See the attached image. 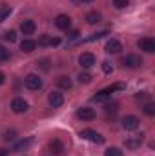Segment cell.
I'll use <instances>...</instances> for the list:
<instances>
[{
    "label": "cell",
    "instance_id": "cell-8",
    "mask_svg": "<svg viewBox=\"0 0 155 156\" xmlns=\"http://www.w3.org/2000/svg\"><path fill=\"white\" fill-rule=\"evenodd\" d=\"M137 45H139V49H142L144 53H153V51H155V40L150 38V37H146V38H141Z\"/></svg>",
    "mask_w": 155,
    "mask_h": 156
},
{
    "label": "cell",
    "instance_id": "cell-4",
    "mask_svg": "<svg viewBox=\"0 0 155 156\" xmlns=\"http://www.w3.org/2000/svg\"><path fill=\"white\" fill-rule=\"evenodd\" d=\"M120 64H122L124 67H131V69H135V67H139L142 62H141V58H139L137 55H126V56L120 60Z\"/></svg>",
    "mask_w": 155,
    "mask_h": 156
},
{
    "label": "cell",
    "instance_id": "cell-31",
    "mask_svg": "<svg viewBox=\"0 0 155 156\" xmlns=\"http://www.w3.org/2000/svg\"><path fill=\"white\" fill-rule=\"evenodd\" d=\"M40 64V67L42 69H47V60H40V62H37V66Z\"/></svg>",
    "mask_w": 155,
    "mask_h": 156
},
{
    "label": "cell",
    "instance_id": "cell-23",
    "mask_svg": "<svg viewBox=\"0 0 155 156\" xmlns=\"http://www.w3.org/2000/svg\"><path fill=\"white\" fill-rule=\"evenodd\" d=\"M31 145V140L28 138V140H22V142H18L17 145H15V151H22V149H26V147H29Z\"/></svg>",
    "mask_w": 155,
    "mask_h": 156
},
{
    "label": "cell",
    "instance_id": "cell-34",
    "mask_svg": "<svg viewBox=\"0 0 155 156\" xmlns=\"http://www.w3.org/2000/svg\"><path fill=\"white\" fill-rule=\"evenodd\" d=\"M82 4H89V2H93V0H80Z\"/></svg>",
    "mask_w": 155,
    "mask_h": 156
},
{
    "label": "cell",
    "instance_id": "cell-5",
    "mask_svg": "<svg viewBox=\"0 0 155 156\" xmlns=\"http://www.w3.org/2000/svg\"><path fill=\"white\" fill-rule=\"evenodd\" d=\"M122 127L126 131H135L139 127V118L133 116V115H128V116L122 118Z\"/></svg>",
    "mask_w": 155,
    "mask_h": 156
},
{
    "label": "cell",
    "instance_id": "cell-9",
    "mask_svg": "<svg viewBox=\"0 0 155 156\" xmlns=\"http://www.w3.org/2000/svg\"><path fill=\"white\" fill-rule=\"evenodd\" d=\"M95 116H97V113H95L91 107H80L77 111V118L84 120V122H89V120H93Z\"/></svg>",
    "mask_w": 155,
    "mask_h": 156
},
{
    "label": "cell",
    "instance_id": "cell-7",
    "mask_svg": "<svg viewBox=\"0 0 155 156\" xmlns=\"http://www.w3.org/2000/svg\"><path fill=\"white\" fill-rule=\"evenodd\" d=\"M47 102H49L51 107H60V105L64 104V96H62V93H59V91H51L49 96H47Z\"/></svg>",
    "mask_w": 155,
    "mask_h": 156
},
{
    "label": "cell",
    "instance_id": "cell-29",
    "mask_svg": "<svg viewBox=\"0 0 155 156\" xmlns=\"http://www.w3.org/2000/svg\"><path fill=\"white\" fill-rule=\"evenodd\" d=\"M102 71H104V73H106V75H110V73H112V71H113V67H112V64H110V62H106V60H104V62H102Z\"/></svg>",
    "mask_w": 155,
    "mask_h": 156
},
{
    "label": "cell",
    "instance_id": "cell-26",
    "mask_svg": "<svg viewBox=\"0 0 155 156\" xmlns=\"http://www.w3.org/2000/svg\"><path fill=\"white\" fill-rule=\"evenodd\" d=\"M4 40L15 42V40H17V33H15V31H6V33H4Z\"/></svg>",
    "mask_w": 155,
    "mask_h": 156
},
{
    "label": "cell",
    "instance_id": "cell-21",
    "mask_svg": "<svg viewBox=\"0 0 155 156\" xmlns=\"http://www.w3.org/2000/svg\"><path fill=\"white\" fill-rule=\"evenodd\" d=\"M108 35V31H99V33H93L91 37H88V38H84V42H91V40H99L102 38V37H106Z\"/></svg>",
    "mask_w": 155,
    "mask_h": 156
},
{
    "label": "cell",
    "instance_id": "cell-17",
    "mask_svg": "<svg viewBox=\"0 0 155 156\" xmlns=\"http://www.w3.org/2000/svg\"><path fill=\"white\" fill-rule=\"evenodd\" d=\"M141 144H142V134H141V136H135V138L126 140V147H128V149H139V147H141Z\"/></svg>",
    "mask_w": 155,
    "mask_h": 156
},
{
    "label": "cell",
    "instance_id": "cell-1",
    "mask_svg": "<svg viewBox=\"0 0 155 156\" xmlns=\"http://www.w3.org/2000/svg\"><path fill=\"white\" fill-rule=\"evenodd\" d=\"M80 138H82V140H88V142H93V144H104V136L99 134V133L93 131V129H84V131H80Z\"/></svg>",
    "mask_w": 155,
    "mask_h": 156
},
{
    "label": "cell",
    "instance_id": "cell-18",
    "mask_svg": "<svg viewBox=\"0 0 155 156\" xmlns=\"http://www.w3.org/2000/svg\"><path fill=\"white\" fill-rule=\"evenodd\" d=\"M57 85H59L60 89H71L73 83H71V80L68 76H59L57 78Z\"/></svg>",
    "mask_w": 155,
    "mask_h": 156
},
{
    "label": "cell",
    "instance_id": "cell-15",
    "mask_svg": "<svg viewBox=\"0 0 155 156\" xmlns=\"http://www.w3.org/2000/svg\"><path fill=\"white\" fill-rule=\"evenodd\" d=\"M60 44V38H51V37H47V35H42L39 38V45H59Z\"/></svg>",
    "mask_w": 155,
    "mask_h": 156
},
{
    "label": "cell",
    "instance_id": "cell-20",
    "mask_svg": "<svg viewBox=\"0 0 155 156\" xmlns=\"http://www.w3.org/2000/svg\"><path fill=\"white\" fill-rule=\"evenodd\" d=\"M9 13H11V7L7 4H0V22H4L9 16Z\"/></svg>",
    "mask_w": 155,
    "mask_h": 156
},
{
    "label": "cell",
    "instance_id": "cell-6",
    "mask_svg": "<svg viewBox=\"0 0 155 156\" xmlns=\"http://www.w3.org/2000/svg\"><path fill=\"white\" fill-rule=\"evenodd\" d=\"M55 26H57L59 29H62V31H68V29L71 27V18H70L68 15H59V16L55 18Z\"/></svg>",
    "mask_w": 155,
    "mask_h": 156
},
{
    "label": "cell",
    "instance_id": "cell-3",
    "mask_svg": "<svg viewBox=\"0 0 155 156\" xmlns=\"http://www.w3.org/2000/svg\"><path fill=\"white\" fill-rule=\"evenodd\" d=\"M78 64H80V67H84V69L93 67V66H95V55H91V53H82V55L78 56Z\"/></svg>",
    "mask_w": 155,
    "mask_h": 156
},
{
    "label": "cell",
    "instance_id": "cell-25",
    "mask_svg": "<svg viewBox=\"0 0 155 156\" xmlns=\"http://www.w3.org/2000/svg\"><path fill=\"white\" fill-rule=\"evenodd\" d=\"M78 82H80V83H89V82H91V75H89V73H80V75H78Z\"/></svg>",
    "mask_w": 155,
    "mask_h": 156
},
{
    "label": "cell",
    "instance_id": "cell-30",
    "mask_svg": "<svg viewBox=\"0 0 155 156\" xmlns=\"http://www.w3.org/2000/svg\"><path fill=\"white\" fill-rule=\"evenodd\" d=\"M15 134H17L15 131H6V133H4V140H6V142H11V140H15Z\"/></svg>",
    "mask_w": 155,
    "mask_h": 156
},
{
    "label": "cell",
    "instance_id": "cell-10",
    "mask_svg": "<svg viewBox=\"0 0 155 156\" xmlns=\"http://www.w3.org/2000/svg\"><path fill=\"white\" fill-rule=\"evenodd\" d=\"M11 109H13L15 113H26V111H28V102H26L24 98H15V100L11 102Z\"/></svg>",
    "mask_w": 155,
    "mask_h": 156
},
{
    "label": "cell",
    "instance_id": "cell-28",
    "mask_svg": "<svg viewBox=\"0 0 155 156\" xmlns=\"http://www.w3.org/2000/svg\"><path fill=\"white\" fill-rule=\"evenodd\" d=\"M144 113L150 115V116H153L155 115V105L153 104H146V105H144Z\"/></svg>",
    "mask_w": 155,
    "mask_h": 156
},
{
    "label": "cell",
    "instance_id": "cell-16",
    "mask_svg": "<svg viewBox=\"0 0 155 156\" xmlns=\"http://www.w3.org/2000/svg\"><path fill=\"white\" fill-rule=\"evenodd\" d=\"M126 85L124 83H113V85H110V87H106V89H102V91H99V93H102V94H106V96H112V93H115V91H120V89H124Z\"/></svg>",
    "mask_w": 155,
    "mask_h": 156
},
{
    "label": "cell",
    "instance_id": "cell-2",
    "mask_svg": "<svg viewBox=\"0 0 155 156\" xmlns=\"http://www.w3.org/2000/svg\"><path fill=\"white\" fill-rule=\"evenodd\" d=\"M24 83H26V87L29 91H39L42 87V78L39 75H35V73H29L28 76L24 78Z\"/></svg>",
    "mask_w": 155,
    "mask_h": 156
},
{
    "label": "cell",
    "instance_id": "cell-22",
    "mask_svg": "<svg viewBox=\"0 0 155 156\" xmlns=\"http://www.w3.org/2000/svg\"><path fill=\"white\" fill-rule=\"evenodd\" d=\"M104 156H122V151L119 147H110V149H106Z\"/></svg>",
    "mask_w": 155,
    "mask_h": 156
},
{
    "label": "cell",
    "instance_id": "cell-12",
    "mask_svg": "<svg viewBox=\"0 0 155 156\" xmlns=\"http://www.w3.org/2000/svg\"><path fill=\"white\" fill-rule=\"evenodd\" d=\"M47 149H49L53 154H60V153L64 151V145H62L60 140H51V142L47 144Z\"/></svg>",
    "mask_w": 155,
    "mask_h": 156
},
{
    "label": "cell",
    "instance_id": "cell-14",
    "mask_svg": "<svg viewBox=\"0 0 155 156\" xmlns=\"http://www.w3.org/2000/svg\"><path fill=\"white\" fill-rule=\"evenodd\" d=\"M120 49H122V45H120L119 40H110V42L106 44V53L117 55V53H120Z\"/></svg>",
    "mask_w": 155,
    "mask_h": 156
},
{
    "label": "cell",
    "instance_id": "cell-33",
    "mask_svg": "<svg viewBox=\"0 0 155 156\" xmlns=\"http://www.w3.org/2000/svg\"><path fill=\"white\" fill-rule=\"evenodd\" d=\"M7 153H9V151H6V149H0V156H6Z\"/></svg>",
    "mask_w": 155,
    "mask_h": 156
},
{
    "label": "cell",
    "instance_id": "cell-32",
    "mask_svg": "<svg viewBox=\"0 0 155 156\" xmlns=\"http://www.w3.org/2000/svg\"><path fill=\"white\" fill-rule=\"evenodd\" d=\"M4 82H6V75H4V73H2V71H0V85H2V83H4Z\"/></svg>",
    "mask_w": 155,
    "mask_h": 156
},
{
    "label": "cell",
    "instance_id": "cell-24",
    "mask_svg": "<svg viewBox=\"0 0 155 156\" xmlns=\"http://www.w3.org/2000/svg\"><path fill=\"white\" fill-rule=\"evenodd\" d=\"M6 60H9V51L4 45H0V62H6Z\"/></svg>",
    "mask_w": 155,
    "mask_h": 156
},
{
    "label": "cell",
    "instance_id": "cell-19",
    "mask_svg": "<svg viewBox=\"0 0 155 156\" xmlns=\"http://www.w3.org/2000/svg\"><path fill=\"white\" fill-rule=\"evenodd\" d=\"M100 18H102V16H100V13H97V11H91V13L86 15V22H88V24H99Z\"/></svg>",
    "mask_w": 155,
    "mask_h": 156
},
{
    "label": "cell",
    "instance_id": "cell-27",
    "mask_svg": "<svg viewBox=\"0 0 155 156\" xmlns=\"http://www.w3.org/2000/svg\"><path fill=\"white\" fill-rule=\"evenodd\" d=\"M128 4H130V0H113V5L117 9H124Z\"/></svg>",
    "mask_w": 155,
    "mask_h": 156
},
{
    "label": "cell",
    "instance_id": "cell-13",
    "mask_svg": "<svg viewBox=\"0 0 155 156\" xmlns=\"http://www.w3.org/2000/svg\"><path fill=\"white\" fill-rule=\"evenodd\" d=\"M20 49H22L24 53H31V51L37 49V42H35V40H29V38L22 40V42H20Z\"/></svg>",
    "mask_w": 155,
    "mask_h": 156
},
{
    "label": "cell",
    "instance_id": "cell-11",
    "mask_svg": "<svg viewBox=\"0 0 155 156\" xmlns=\"http://www.w3.org/2000/svg\"><path fill=\"white\" fill-rule=\"evenodd\" d=\"M35 29H37V26H35L33 20H22V22H20V31H22L24 35H33Z\"/></svg>",
    "mask_w": 155,
    "mask_h": 156
}]
</instances>
